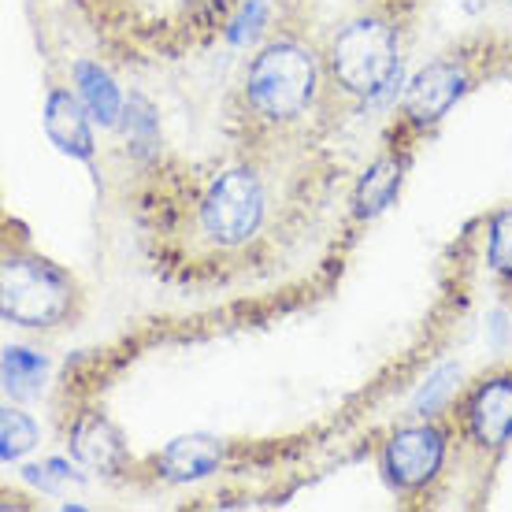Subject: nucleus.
<instances>
[{"mask_svg":"<svg viewBox=\"0 0 512 512\" xmlns=\"http://www.w3.org/2000/svg\"><path fill=\"white\" fill-rule=\"evenodd\" d=\"M245 93L260 116L294 119L301 116L316 93V60L294 41H275L249 67Z\"/></svg>","mask_w":512,"mask_h":512,"instance_id":"1","label":"nucleus"},{"mask_svg":"<svg viewBox=\"0 0 512 512\" xmlns=\"http://www.w3.org/2000/svg\"><path fill=\"white\" fill-rule=\"evenodd\" d=\"M331 67L338 82L349 93L360 97H379L397 78V41L394 30L379 19H357L349 23L331 49Z\"/></svg>","mask_w":512,"mask_h":512,"instance_id":"2","label":"nucleus"},{"mask_svg":"<svg viewBox=\"0 0 512 512\" xmlns=\"http://www.w3.org/2000/svg\"><path fill=\"white\" fill-rule=\"evenodd\" d=\"M71 308V282L45 260L8 256L0 275V312L19 327H49Z\"/></svg>","mask_w":512,"mask_h":512,"instance_id":"3","label":"nucleus"},{"mask_svg":"<svg viewBox=\"0 0 512 512\" xmlns=\"http://www.w3.org/2000/svg\"><path fill=\"white\" fill-rule=\"evenodd\" d=\"M260 219H264V190L253 171L234 167L208 186L205 205H201V227L219 245H238L253 238Z\"/></svg>","mask_w":512,"mask_h":512,"instance_id":"4","label":"nucleus"},{"mask_svg":"<svg viewBox=\"0 0 512 512\" xmlns=\"http://www.w3.org/2000/svg\"><path fill=\"white\" fill-rule=\"evenodd\" d=\"M446 453V438L438 427L423 423V427H405L397 431L383 449V468L390 475V483L401 490H416L427 479H435L438 464Z\"/></svg>","mask_w":512,"mask_h":512,"instance_id":"5","label":"nucleus"},{"mask_svg":"<svg viewBox=\"0 0 512 512\" xmlns=\"http://www.w3.org/2000/svg\"><path fill=\"white\" fill-rule=\"evenodd\" d=\"M464 93V71L457 64H427L420 75L412 78L409 93H405V116L416 127L438 123L449 108L457 104Z\"/></svg>","mask_w":512,"mask_h":512,"instance_id":"6","label":"nucleus"},{"mask_svg":"<svg viewBox=\"0 0 512 512\" xmlns=\"http://www.w3.org/2000/svg\"><path fill=\"white\" fill-rule=\"evenodd\" d=\"M71 453L78 464H86L93 472H119L127 461V446L112 423L101 412H82L71 427Z\"/></svg>","mask_w":512,"mask_h":512,"instance_id":"7","label":"nucleus"},{"mask_svg":"<svg viewBox=\"0 0 512 512\" xmlns=\"http://www.w3.org/2000/svg\"><path fill=\"white\" fill-rule=\"evenodd\" d=\"M468 423H472L475 442L487 449H498L512 435V379H490L479 386L468 405Z\"/></svg>","mask_w":512,"mask_h":512,"instance_id":"8","label":"nucleus"},{"mask_svg":"<svg viewBox=\"0 0 512 512\" xmlns=\"http://www.w3.org/2000/svg\"><path fill=\"white\" fill-rule=\"evenodd\" d=\"M45 134L60 153L75 156V160H90L93 156V134L86 108L64 90H52L45 101Z\"/></svg>","mask_w":512,"mask_h":512,"instance_id":"9","label":"nucleus"},{"mask_svg":"<svg viewBox=\"0 0 512 512\" xmlns=\"http://www.w3.org/2000/svg\"><path fill=\"white\" fill-rule=\"evenodd\" d=\"M223 464V442L212 435H182L160 453V475L171 483L205 479Z\"/></svg>","mask_w":512,"mask_h":512,"instance_id":"10","label":"nucleus"},{"mask_svg":"<svg viewBox=\"0 0 512 512\" xmlns=\"http://www.w3.org/2000/svg\"><path fill=\"white\" fill-rule=\"evenodd\" d=\"M401 179H405V167L401 160L394 156H383V160H375L357 182V193H353V205H357V216L360 219H372L379 212L397 201V193H401Z\"/></svg>","mask_w":512,"mask_h":512,"instance_id":"11","label":"nucleus"},{"mask_svg":"<svg viewBox=\"0 0 512 512\" xmlns=\"http://www.w3.org/2000/svg\"><path fill=\"white\" fill-rule=\"evenodd\" d=\"M75 82L90 119H97L101 127H116L119 116H123V97H119V86L112 82V75L104 67L82 60V64H75Z\"/></svg>","mask_w":512,"mask_h":512,"instance_id":"12","label":"nucleus"},{"mask_svg":"<svg viewBox=\"0 0 512 512\" xmlns=\"http://www.w3.org/2000/svg\"><path fill=\"white\" fill-rule=\"evenodd\" d=\"M45 383V357L23 346L4 349V390L12 397H34Z\"/></svg>","mask_w":512,"mask_h":512,"instance_id":"13","label":"nucleus"},{"mask_svg":"<svg viewBox=\"0 0 512 512\" xmlns=\"http://www.w3.org/2000/svg\"><path fill=\"white\" fill-rule=\"evenodd\" d=\"M38 442V423L30 420L26 412L19 409H4L0 412V457L4 464L26 457Z\"/></svg>","mask_w":512,"mask_h":512,"instance_id":"14","label":"nucleus"},{"mask_svg":"<svg viewBox=\"0 0 512 512\" xmlns=\"http://www.w3.org/2000/svg\"><path fill=\"white\" fill-rule=\"evenodd\" d=\"M123 127H127V141L134 145V153L145 156L160 138V127H156V112L145 97H130V104L123 108Z\"/></svg>","mask_w":512,"mask_h":512,"instance_id":"15","label":"nucleus"},{"mask_svg":"<svg viewBox=\"0 0 512 512\" xmlns=\"http://www.w3.org/2000/svg\"><path fill=\"white\" fill-rule=\"evenodd\" d=\"M490 268L501 275H512V208H501L490 219V249H487Z\"/></svg>","mask_w":512,"mask_h":512,"instance_id":"16","label":"nucleus"},{"mask_svg":"<svg viewBox=\"0 0 512 512\" xmlns=\"http://www.w3.org/2000/svg\"><path fill=\"white\" fill-rule=\"evenodd\" d=\"M457 379H461V372H457L453 364L438 368V372L420 386V394L412 397V412H416V416H431V412H435L438 405L449 397V390L457 386Z\"/></svg>","mask_w":512,"mask_h":512,"instance_id":"17","label":"nucleus"},{"mask_svg":"<svg viewBox=\"0 0 512 512\" xmlns=\"http://www.w3.org/2000/svg\"><path fill=\"white\" fill-rule=\"evenodd\" d=\"M26 479L34 483V487L49 490V494H67L71 487H78L82 479L75 475V468L67 461H60V457H52V461L38 464V468H26Z\"/></svg>","mask_w":512,"mask_h":512,"instance_id":"18","label":"nucleus"},{"mask_svg":"<svg viewBox=\"0 0 512 512\" xmlns=\"http://www.w3.org/2000/svg\"><path fill=\"white\" fill-rule=\"evenodd\" d=\"M264 19H268V0H245V8L238 12V19L227 30V41L231 45H245L253 41L260 30H264Z\"/></svg>","mask_w":512,"mask_h":512,"instance_id":"19","label":"nucleus"}]
</instances>
